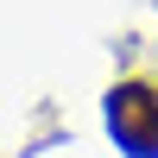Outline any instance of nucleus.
<instances>
[{
  "mask_svg": "<svg viewBox=\"0 0 158 158\" xmlns=\"http://www.w3.org/2000/svg\"><path fill=\"white\" fill-rule=\"evenodd\" d=\"M101 114H108V133L127 158H158V82H139V76L114 82Z\"/></svg>",
  "mask_w": 158,
  "mask_h": 158,
  "instance_id": "obj_1",
  "label": "nucleus"
}]
</instances>
